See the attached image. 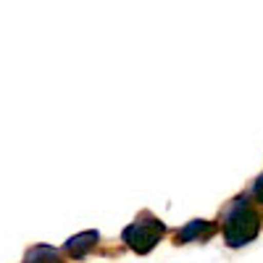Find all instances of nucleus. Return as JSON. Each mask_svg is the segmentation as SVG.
<instances>
[{
	"instance_id": "1",
	"label": "nucleus",
	"mask_w": 263,
	"mask_h": 263,
	"mask_svg": "<svg viewBox=\"0 0 263 263\" xmlns=\"http://www.w3.org/2000/svg\"><path fill=\"white\" fill-rule=\"evenodd\" d=\"M260 213L253 208L250 197L239 195L237 200L227 208L224 213V239L229 248H242V245H250L253 239L260 234Z\"/></svg>"
},
{
	"instance_id": "2",
	"label": "nucleus",
	"mask_w": 263,
	"mask_h": 263,
	"mask_svg": "<svg viewBox=\"0 0 263 263\" xmlns=\"http://www.w3.org/2000/svg\"><path fill=\"white\" fill-rule=\"evenodd\" d=\"M163 234H166V224L158 216H153L150 211H142L135 221L124 227L121 239L126 242V248L135 250L137 255H147L163 239Z\"/></svg>"
},
{
	"instance_id": "3",
	"label": "nucleus",
	"mask_w": 263,
	"mask_h": 263,
	"mask_svg": "<svg viewBox=\"0 0 263 263\" xmlns=\"http://www.w3.org/2000/svg\"><path fill=\"white\" fill-rule=\"evenodd\" d=\"M218 232V224L205 221V218H195V221L184 224L177 232V245H190V242H208V239Z\"/></svg>"
},
{
	"instance_id": "4",
	"label": "nucleus",
	"mask_w": 263,
	"mask_h": 263,
	"mask_svg": "<svg viewBox=\"0 0 263 263\" xmlns=\"http://www.w3.org/2000/svg\"><path fill=\"white\" fill-rule=\"evenodd\" d=\"M98 239H100V234H98L95 229H87V232H82V234L69 237L63 248H66V253H69V255H74L77 260H82L87 253H90V250L98 245Z\"/></svg>"
},
{
	"instance_id": "5",
	"label": "nucleus",
	"mask_w": 263,
	"mask_h": 263,
	"mask_svg": "<svg viewBox=\"0 0 263 263\" xmlns=\"http://www.w3.org/2000/svg\"><path fill=\"white\" fill-rule=\"evenodd\" d=\"M24 263H63V258H61V253H58L55 248H50V245H34V248L27 250Z\"/></svg>"
},
{
	"instance_id": "6",
	"label": "nucleus",
	"mask_w": 263,
	"mask_h": 263,
	"mask_svg": "<svg viewBox=\"0 0 263 263\" xmlns=\"http://www.w3.org/2000/svg\"><path fill=\"white\" fill-rule=\"evenodd\" d=\"M253 197L263 205V174H260V177L255 179V184H253Z\"/></svg>"
}]
</instances>
